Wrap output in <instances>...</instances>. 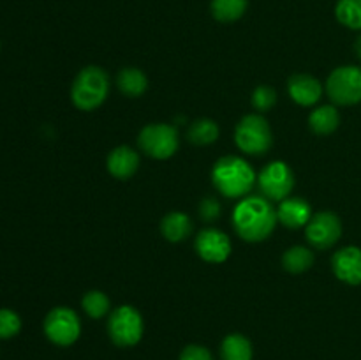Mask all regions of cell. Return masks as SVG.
Masks as SVG:
<instances>
[{
	"label": "cell",
	"instance_id": "cell-1",
	"mask_svg": "<svg viewBox=\"0 0 361 360\" xmlns=\"http://www.w3.org/2000/svg\"><path fill=\"white\" fill-rule=\"evenodd\" d=\"M277 210L263 196H245L233 210V226L247 242H263L277 226Z\"/></svg>",
	"mask_w": 361,
	"mask_h": 360
},
{
	"label": "cell",
	"instance_id": "cell-2",
	"mask_svg": "<svg viewBox=\"0 0 361 360\" xmlns=\"http://www.w3.org/2000/svg\"><path fill=\"white\" fill-rule=\"evenodd\" d=\"M256 180L252 166L236 155L221 157L212 169L215 189L226 198H245L252 191Z\"/></svg>",
	"mask_w": 361,
	"mask_h": 360
},
{
	"label": "cell",
	"instance_id": "cell-3",
	"mask_svg": "<svg viewBox=\"0 0 361 360\" xmlns=\"http://www.w3.org/2000/svg\"><path fill=\"white\" fill-rule=\"evenodd\" d=\"M109 92V76L97 66H88L78 73L71 87V99L74 106L83 112L97 109L106 101Z\"/></svg>",
	"mask_w": 361,
	"mask_h": 360
},
{
	"label": "cell",
	"instance_id": "cell-4",
	"mask_svg": "<svg viewBox=\"0 0 361 360\" xmlns=\"http://www.w3.org/2000/svg\"><path fill=\"white\" fill-rule=\"evenodd\" d=\"M235 143L249 155H263L274 145L270 124L261 115H247L238 122L235 131Z\"/></svg>",
	"mask_w": 361,
	"mask_h": 360
},
{
	"label": "cell",
	"instance_id": "cell-5",
	"mask_svg": "<svg viewBox=\"0 0 361 360\" xmlns=\"http://www.w3.org/2000/svg\"><path fill=\"white\" fill-rule=\"evenodd\" d=\"M143 316L136 307L120 306L109 314L108 334L116 346H122V348L136 346L143 337Z\"/></svg>",
	"mask_w": 361,
	"mask_h": 360
},
{
	"label": "cell",
	"instance_id": "cell-6",
	"mask_svg": "<svg viewBox=\"0 0 361 360\" xmlns=\"http://www.w3.org/2000/svg\"><path fill=\"white\" fill-rule=\"evenodd\" d=\"M140 148L154 159H168L178 150V131L169 124H148L137 136Z\"/></svg>",
	"mask_w": 361,
	"mask_h": 360
},
{
	"label": "cell",
	"instance_id": "cell-7",
	"mask_svg": "<svg viewBox=\"0 0 361 360\" xmlns=\"http://www.w3.org/2000/svg\"><path fill=\"white\" fill-rule=\"evenodd\" d=\"M328 97L341 106L358 104L361 101V67H337L326 80Z\"/></svg>",
	"mask_w": 361,
	"mask_h": 360
},
{
	"label": "cell",
	"instance_id": "cell-8",
	"mask_svg": "<svg viewBox=\"0 0 361 360\" xmlns=\"http://www.w3.org/2000/svg\"><path fill=\"white\" fill-rule=\"evenodd\" d=\"M256 182L261 196L270 201H282L295 189V173L284 161H274L261 169Z\"/></svg>",
	"mask_w": 361,
	"mask_h": 360
},
{
	"label": "cell",
	"instance_id": "cell-9",
	"mask_svg": "<svg viewBox=\"0 0 361 360\" xmlns=\"http://www.w3.org/2000/svg\"><path fill=\"white\" fill-rule=\"evenodd\" d=\"M44 334L56 346L74 344L81 334L80 316L69 307H55L44 318Z\"/></svg>",
	"mask_w": 361,
	"mask_h": 360
},
{
	"label": "cell",
	"instance_id": "cell-10",
	"mask_svg": "<svg viewBox=\"0 0 361 360\" xmlns=\"http://www.w3.org/2000/svg\"><path fill=\"white\" fill-rule=\"evenodd\" d=\"M342 235V222L334 212H317L307 222L305 236L316 249H330Z\"/></svg>",
	"mask_w": 361,
	"mask_h": 360
},
{
	"label": "cell",
	"instance_id": "cell-11",
	"mask_svg": "<svg viewBox=\"0 0 361 360\" xmlns=\"http://www.w3.org/2000/svg\"><path fill=\"white\" fill-rule=\"evenodd\" d=\"M196 251L208 263H222L231 254V240L217 228L201 229L196 236Z\"/></svg>",
	"mask_w": 361,
	"mask_h": 360
},
{
	"label": "cell",
	"instance_id": "cell-12",
	"mask_svg": "<svg viewBox=\"0 0 361 360\" xmlns=\"http://www.w3.org/2000/svg\"><path fill=\"white\" fill-rule=\"evenodd\" d=\"M331 268L337 279L351 286L361 284V249L356 246L342 247L331 258Z\"/></svg>",
	"mask_w": 361,
	"mask_h": 360
},
{
	"label": "cell",
	"instance_id": "cell-13",
	"mask_svg": "<svg viewBox=\"0 0 361 360\" xmlns=\"http://www.w3.org/2000/svg\"><path fill=\"white\" fill-rule=\"evenodd\" d=\"M289 97L300 106H312L323 95L319 80L310 74H293L288 81Z\"/></svg>",
	"mask_w": 361,
	"mask_h": 360
},
{
	"label": "cell",
	"instance_id": "cell-14",
	"mask_svg": "<svg viewBox=\"0 0 361 360\" xmlns=\"http://www.w3.org/2000/svg\"><path fill=\"white\" fill-rule=\"evenodd\" d=\"M106 168L115 179H130L140 168V154L127 145L113 148L106 159Z\"/></svg>",
	"mask_w": 361,
	"mask_h": 360
},
{
	"label": "cell",
	"instance_id": "cell-15",
	"mask_svg": "<svg viewBox=\"0 0 361 360\" xmlns=\"http://www.w3.org/2000/svg\"><path fill=\"white\" fill-rule=\"evenodd\" d=\"M277 217L281 221V224H284L286 228H302L307 226V222L310 221V205L309 201H305L303 198H286L281 201V207L277 208Z\"/></svg>",
	"mask_w": 361,
	"mask_h": 360
},
{
	"label": "cell",
	"instance_id": "cell-16",
	"mask_svg": "<svg viewBox=\"0 0 361 360\" xmlns=\"http://www.w3.org/2000/svg\"><path fill=\"white\" fill-rule=\"evenodd\" d=\"M161 233L169 242H182L192 233V221L183 212H171L162 217Z\"/></svg>",
	"mask_w": 361,
	"mask_h": 360
},
{
	"label": "cell",
	"instance_id": "cell-17",
	"mask_svg": "<svg viewBox=\"0 0 361 360\" xmlns=\"http://www.w3.org/2000/svg\"><path fill=\"white\" fill-rule=\"evenodd\" d=\"M116 85L127 97H140L147 92L148 78L137 67H123L116 76Z\"/></svg>",
	"mask_w": 361,
	"mask_h": 360
},
{
	"label": "cell",
	"instance_id": "cell-18",
	"mask_svg": "<svg viewBox=\"0 0 361 360\" xmlns=\"http://www.w3.org/2000/svg\"><path fill=\"white\" fill-rule=\"evenodd\" d=\"M338 124H341V115H338L337 108L331 104L319 106L309 116L310 129L319 136H328V134L335 133Z\"/></svg>",
	"mask_w": 361,
	"mask_h": 360
},
{
	"label": "cell",
	"instance_id": "cell-19",
	"mask_svg": "<svg viewBox=\"0 0 361 360\" xmlns=\"http://www.w3.org/2000/svg\"><path fill=\"white\" fill-rule=\"evenodd\" d=\"M252 342L242 334H229L221 344L222 360H252Z\"/></svg>",
	"mask_w": 361,
	"mask_h": 360
},
{
	"label": "cell",
	"instance_id": "cell-20",
	"mask_svg": "<svg viewBox=\"0 0 361 360\" xmlns=\"http://www.w3.org/2000/svg\"><path fill=\"white\" fill-rule=\"evenodd\" d=\"M314 265V253L309 251V247L295 246L289 247L282 256V267L291 274H302V272L309 270Z\"/></svg>",
	"mask_w": 361,
	"mask_h": 360
},
{
	"label": "cell",
	"instance_id": "cell-21",
	"mask_svg": "<svg viewBox=\"0 0 361 360\" xmlns=\"http://www.w3.org/2000/svg\"><path fill=\"white\" fill-rule=\"evenodd\" d=\"M249 0H212V14L222 23H231L245 14Z\"/></svg>",
	"mask_w": 361,
	"mask_h": 360
},
{
	"label": "cell",
	"instance_id": "cell-22",
	"mask_svg": "<svg viewBox=\"0 0 361 360\" xmlns=\"http://www.w3.org/2000/svg\"><path fill=\"white\" fill-rule=\"evenodd\" d=\"M187 138L190 143L194 145H212L217 141L219 138V126L215 120L212 119H200L196 122L190 124L189 131H187Z\"/></svg>",
	"mask_w": 361,
	"mask_h": 360
},
{
	"label": "cell",
	"instance_id": "cell-23",
	"mask_svg": "<svg viewBox=\"0 0 361 360\" xmlns=\"http://www.w3.org/2000/svg\"><path fill=\"white\" fill-rule=\"evenodd\" d=\"M335 16L344 27L361 30V0H338Z\"/></svg>",
	"mask_w": 361,
	"mask_h": 360
},
{
	"label": "cell",
	"instance_id": "cell-24",
	"mask_svg": "<svg viewBox=\"0 0 361 360\" xmlns=\"http://www.w3.org/2000/svg\"><path fill=\"white\" fill-rule=\"evenodd\" d=\"M81 306H83L85 313L94 318V320L106 316L111 311L109 296L104 292H99V289H92V292L85 293V296L81 299Z\"/></svg>",
	"mask_w": 361,
	"mask_h": 360
},
{
	"label": "cell",
	"instance_id": "cell-25",
	"mask_svg": "<svg viewBox=\"0 0 361 360\" xmlns=\"http://www.w3.org/2000/svg\"><path fill=\"white\" fill-rule=\"evenodd\" d=\"M21 318L13 309H0V339H13L20 334Z\"/></svg>",
	"mask_w": 361,
	"mask_h": 360
},
{
	"label": "cell",
	"instance_id": "cell-26",
	"mask_svg": "<svg viewBox=\"0 0 361 360\" xmlns=\"http://www.w3.org/2000/svg\"><path fill=\"white\" fill-rule=\"evenodd\" d=\"M250 101H252V106L257 112H270L275 106V102H277V92L271 87H268V85H261V87H257L252 92V99Z\"/></svg>",
	"mask_w": 361,
	"mask_h": 360
},
{
	"label": "cell",
	"instance_id": "cell-27",
	"mask_svg": "<svg viewBox=\"0 0 361 360\" xmlns=\"http://www.w3.org/2000/svg\"><path fill=\"white\" fill-rule=\"evenodd\" d=\"M200 215L208 222L215 221V219H219V215H221V203H219L215 198L207 196L200 203Z\"/></svg>",
	"mask_w": 361,
	"mask_h": 360
},
{
	"label": "cell",
	"instance_id": "cell-28",
	"mask_svg": "<svg viewBox=\"0 0 361 360\" xmlns=\"http://www.w3.org/2000/svg\"><path fill=\"white\" fill-rule=\"evenodd\" d=\"M178 360H214V356H212V353L204 346L189 344L180 353Z\"/></svg>",
	"mask_w": 361,
	"mask_h": 360
},
{
	"label": "cell",
	"instance_id": "cell-29",
	"mask_svg": "<svg viewBox=\"0 0 361 360\" xmlns=\"http://www.w3.org/2000/svg\"><path fill=\"white\" fill-rule=\"evenodd\" d=\"M355 52H356V55H358V59L361 60V35L356 39V42H355Z\"/></svg>",
	"mask_w": 361,
	"mask_h": 360
}]
</instances>
